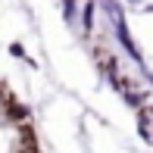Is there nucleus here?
I'll use <instances>...</instances> for the list:
<instances>
[{
	"label": "nucleus",
	"mask_w": 153,
	"mask_h": 153,
	"mask_svg": "<svg viewBox=\"0 0 153 153\" xmlns=\"http://www.w3.org/2000/svg\"><path fill=\"white\" fill-rule=\"evenodd\" d=\"M113 25H116V34H119L122 47H125V50H128V53H131V56H134L137 62H144V59H141V50H137V47H134V41H131V34H128V28H125V22L119 19V22H113Z\"/></svg>",
	"instance_id": "1"
},
{
	"label": "nucleus",
	"mask_w": 153,
	"mask_h": 153,
	"mask_svg": "<svg viewBox=\"0 0 153 153\" xmlns=\"http://www.w3.org/2000/svg\"><path fill=\"white\" fill-rule=\"evenodd\" d=\"M122 97H125V100L131 103V106H144V100H147V97H144L141 91H134V88H128V91L122 88Z\"/></svg>",
	"instance_id": "2"
},
{
	"label": "nucleus",
	"mask_w": 153,
	"mask_h": 153,
	"mask_svg": "<svg viewBox=\"0 0 153 153\" xmlns=\"http://www.w3.org/2000/svg\"><path fill=\"white\" fill-rule=\"evenodd\" d=\"M94 6H97V3H88V6H85V16H81L85 28H91V25H94Z\"/></svg>",
	"instance_id": "3"
},
{
	"label": "nucleus",
	"mask_w": 153,
	"mask_h": 153,
	"mask_svg": "<svg viewBox=\"0 0 153 153\" xmlns=\"http://www.w3.org/2000/svg\"><path fill=\"white\" fill-rule=\"evenodd\" d=\"M13 119H28V106H19V103H13Z\"/></svg>",
	"instance_id": "4"
},
{
	"label": "nucleus",
	"mask_w": 153,
	"mask_h": 153,
	"mask_svg": "<svg viewBox=\"0 0 153 153\" xmlns=\"http://www.w3.org/2000/svg\"><path fill=\"white\" fill-rule=\"evenodd\" d=\"M66 22H75V0H66Z\"/></svg>",
	"instance_id": "5"
},
{
	"label": "nucleus",
	"mask_w": 153,
	"mask_h": 153,
	"mask_svg": "<svg viewBox=\"0 0 153 153\" xmlns=\"http://www.w3.org/2000/svg\"><path fill=\"white\" fill-rule=\"evenodd\" d=\"M10 53H13V56H25V50H22L19 44H13V47H10Z\"/></svg>",
	"instance_id": "6"
},
{
	"label": "nucleus",
	"mask_w": 153,
	"mask_h": 153,
	"mask_svg": "<svg viewBox=\"0 0 153 153\" xmlns=\"http://www.w3.org/2000/svg\"><path fill=\"white\" fill-rule=\"evenodd\" d=\"M131 3H137V0H131Z\"/></svg>",
	"instance_id": "7"
}]
</instances>
